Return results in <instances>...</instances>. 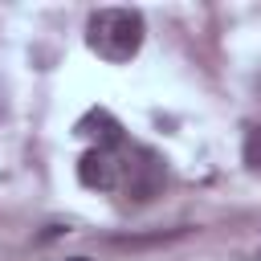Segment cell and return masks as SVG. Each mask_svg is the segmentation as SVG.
Listing matches in <instances>:
<instances>
[{"mask_svg": "<svg viewBox=\"0 0 261 261\" xmlns=\"http://www.w3.org/2000/svg\"><path fill=\"white\" fill-rule=\"evenodd\" d=\"M143 33H147L143 12H135V8H98L90 16V24H86V45L102 61L122 65V61H130L139 53Z\"/></svg>", "mask_w": 261, "mask_h": 261, "instance_id": "obj_1", "label": "cell"}, {"mask_svg": "<svg viewBox=\"0 0 261 261\" xmlns=\"http://www.w3.org/2000/svg\"><path fill=\"white\" fill-rule=\"evenodd\" d=\"M77 179H82L86 188L110 192V188H118V179H122V163H118L110 151L94 147V151H86V155H82V163H77Z\"/></svg>", "mask_w": 261, "mask_h": 261, "instance_id": "obj_2", "label": "cell"}, {"mask_svg": "<svg viewBox=\"0 0 261 261\" xmlns=\"http://www.w3.org/2000/svg\"><path fill=\"white\" fill-rule=\"evenodd\" d=\"M77 135L98 139V147H102V151H110V147H118V143H122V126H118L106 110H90V114L77 122Z\"/></svg>", "mask_w": 261, "mask_h": 261, "instance_id": "obj_3", "label": "cell"}, {"mask_svg": "<svg viewBox=\"0 0 261 261\" xmlns=\"http://www.w3.org/2000/svg\"><path fill=\"white\" fill-rule=\"evenodd\" d=\"M245 163L253 171H261V122L249 126V135H245Z\"/></svg>", "mask_w": 261, "mask_h": 261, "instance_id": "obj_4", "label": "cell"}, {"mask_svg": "<svg viewBox=\"0 0 261 261\" xmlns=\"http://www.w3.org/2000/svg\"><path fill=\"white\" fill-rule=\"evenodd\" d=\"M69 261H86V257H69Z\"/></svg>", "mask_w": 261, "mask_h": 261, "instance_id": "obj_5", "label": "cell"}, {"mask_svg": "<svg viewBox=\"0 0 261 261\" xmlns=\"http://www.w3.org/2000/svg\"><path fill=\"white\" fill-rule=\"evenodd\" d=\"M257 94H261V77H257Z\"/></svg>", "mask_w": 261, "mask_h": 261, "instance_id": "obj_6", "label": "cell"}]
</instances>
